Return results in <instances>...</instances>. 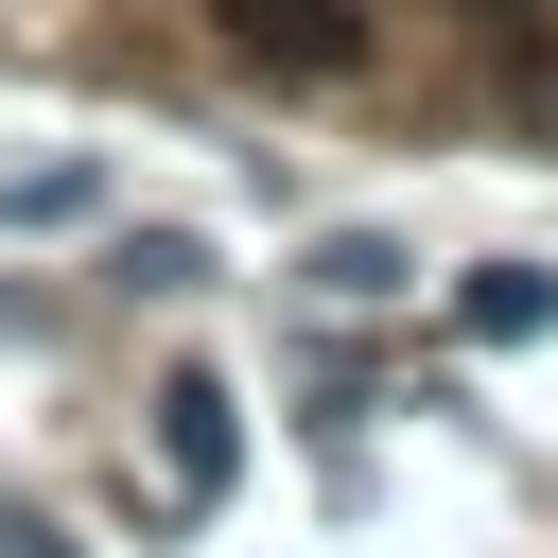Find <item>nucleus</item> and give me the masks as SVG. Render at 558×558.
Wrapping results in <instances>:
<instances>
[{
	"instance_id": "f257e3e1",
	"label": "nucleus",
	"mask_w": 558,
	"mask_h": 558,
	"mask_svg": "<svg viewBox=\"0 0 558 558\" xmlns=\"http://www.w3.org/2000/svg\"><path fill=\"white\" fill-rule=\"evenodd\" d=\"M209 35L262 52V70H349L366 52V0H209Z\"/></svg>"
},
{
	"instance_id": "f03ea898",
	"label": "nucleus",
	"mask_w": 558,
	"mask_h": 558,
	"mask_svg": "<svg viewBox=\"0 0 558 558\" xmlns=\"http://www.w3.org/2000/svg\"><path fill=\"white\" fill-rule=\"evenodd\" d=\"M157 453H174V488H227V471H244V401H227L209 366H174V384H157Z\"/></svg>"
},
{
	"instance_id": "7ed1b4c3",
	"label": "nucleus",
	"mask_w": 558,
	"mask_h": 558,
	"mask_svg": "<svg viewBox=\"0 0 558 558\" xmlns=\"http://www.w3.org/2000/svg\"><path fill=\"white\" fill-rule=\"evenodd\" d=\"M453 314H471V349H523V331H558V279H541V262H471Z\"/></svg>"
},
{
	"instance_id": "20e7f679",
	"label": "nucleus",
	"mask_w": 558,
	"mask_h": 558,
	"mask_svg": "<svg viewBox=\"0 0 558 558\" xmlns=\"http://www.w3.org/2000/svg\"><path fill=\"white\" fill-rule=\"evenodd\" d=\"M87 209H105L87 157H17V174H0V227H87Z\"/></svg>"
},
{
	"instance_id": "39448f33",
	"label": "nucleus",
	"mask_w": 558,
	"mask_h": 558,
	"mask_svg": "<svg viewBox=\"0 0 558 558\" xmlns=\"http://www.w3.org/2000/svg\"><path fill=\"white\" fill-rule=\"evenodd\" d=\"M314 296H349V314L401 296V244H384V227H331V244H314Z\"/></svg>"
},
{
	"instance_id": "423d86ee",
	"label": "nucleus",
	"mask_w": 558,
	"mask_h": 558,
	"mask_svg": "<svg viewBox=\"0 0 558 558\" xmlns=\"http://www.w3.org/2000/svg\"><path fill=\"white\" fill-rule=\"evenodd\" d=\"M192 279H209V262H192L174 227H140V244H122V296H192Z\"/></svg>"
},
{
	"instance_id": "0eeeda50",
	"label": "nucleus",
	"mask_w": 558,
	"mask_h": 558,
	"mask_svg": "<svg viewBox=\"0 0 558 558\" xmlns=\"http://www.w3.org/2000/svg\"><path fill=\"white\" fill-rule=\"evenodd\" d=\"M506 105H523V140L558 157V52H523V87H506Z\"/></svg>"
},
{
	"instance_id": "6e6552de",
	"label": "nucleus",
	"mask_w": 558,
	"mask_h": 558,
	"mask_svg": "<svg viewBox=\"0 0 558 558\" xmlns=\"http://www.w3.org/2000/svg\"><path fill=\"white\" fill-rule=\"evenodd\" d=\"M471 17H523V0H471Z\"/></svg>"
}]
</instances>
